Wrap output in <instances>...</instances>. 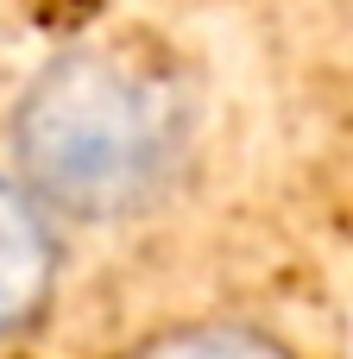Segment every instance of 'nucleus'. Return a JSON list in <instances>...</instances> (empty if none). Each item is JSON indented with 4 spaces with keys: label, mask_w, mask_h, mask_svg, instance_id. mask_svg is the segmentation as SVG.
Returning <instances> with one entry per match:
<instances>
[{
    "label": "nucleus",
    "mask_w": 353,
    "mask_h": 359,
    "mask_svg": "<svg viewBox=\"0 0 353 359\" xmlns=\"http://www.w3.org/2000/svg\"><path fill=\"white\" fill-rule=\"evenodd\" d=\"M13 170L76 227H120L177 196L196 158V95L145 44H69L32 69L6 120Z\"/></svg>",
    "instance_id": "obj_1"
},
{
    "label": "nucleus",
    "mask_w": 353,
    "mask_h": 359,
    "mask_svg": "<svg viewBox=\"0 0 353 359\" xmlns=\"http://www.w3.org/2000/svg\"><path fill=\"white\" fill-rule=\"evenodd\" d=\"M57 215L25 189L19 170H0V341L32 328L57 297Z\"/></svg>",
    "instance_id": "obj_2"
},
{
    "label": "nucleus",
    "mask_w": 353,
    "mask_h": 359,
    "mask_svg": "<svg viewBox=\"0 0 353 359\" xmlns=\"http://www.w3.org/2000/svg\"><path fill=\"white\" fill-rule=\"evenodd\" d=\"M120 359H297V353L253 322H177V328L133 341Z\"/></svg>",
    "instance_id": "obj_3"
}]
</instances>
